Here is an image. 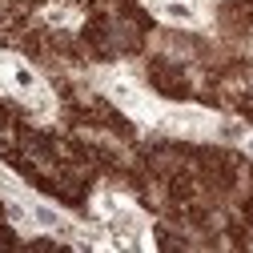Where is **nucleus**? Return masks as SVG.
I'll return each mask as SVG.
<instances>
[{
  "mask_svg": "<svg viewBox=\"0 0 253 253\" xmlns=\"http://www.w3.org/2000/svg\"><path fill=\"white\" fill-rule=\"evenodd\" d=\"M245 149H249V153H253V137H249V141H245Z\"/></svg>",
  "mask_w": 253,
  "mask_h": 253,
  "instance_id": "obj_6",
  "label": "nucleus"
},
{
  "mask_svg": "<svg viewBox=\"0 0 253 253\" xmlns=\"http://www.w3.org/2000/svg\"><path fill=\"white\" fill-rule=\"evenodd\" d=\"M101 88H105L109 97H113L125 113H129L137 125H149V129H157V125H161V117H165V109H169V105L157 101L145 84H137L133 77H125V73H109V77H101Z\"/></svg>",
  "mask_w": 253,
  "mask_h": 253,
  "instance_id": "obj_3",
  "label": "nucleus"
},
{
  "mask_svg": "<svg viewBox=\"0 0 253 253\" xmlns=\"http://www.w3.org/2000/svg\"><path fill=\"white\" fill-rule=\"evenodd\" d=\"M145 4L165 24H181V28H205L209 24V4L205 0H145Z\"/></svg>",
  "mask_w": 253,
  "mask_h": 253,
  "instance_id": "obj_5",
  "label": "nucleus"
},
{
  "mask_svg": "<svg viewBox=\"0 0 253 253\" xmlns=\"http://www.w3.org/2000/svg\"><path fill=\"white\" fill-rule=\"evenodd\" d=\"M217 125H221V121H217L213 113L181 105V109H165V117H161L157 129H161V133H173V137H213Z\"/></svg>",
  "mask_w": 253,
  "mask_h": 253,
  "instance_id": "obj_4",
  "label": "nucleus"
},
{
  "mask_svg": "<svg viewBox=\"0 0 253 253\" xmlns=\"http://www.w3.org/2000/svg\"><path fill=\"white\" fill-rule=\"evenodd\" d=\"M0 92L12 97V101H20V105H28L41 117H52V109H56L52 88L44 84V77L16 52H0Z\"/></svg>",
  "mask_w": 253,
  "mask_h": 253,
  "instance_id": "obj_2",
  "label": "nucleus"
},
{
  "mask_svg": "<svg viewBox=\"0 0 253 253\" xmlns=\"http://www.w3.org/2000/svg\"><path fill=\"white\" fill-rule=\"evenodd\" d=\"M92 209H97V217L105 221L113 245H121V249H149V245H153V237H149V217H145L129 197L101 189L97 201H92Z\"/></svg>",
  "mask_w": 253,
  "mask_h": 253,
  "instance_id": "obj_1",
  "label": "nucleus"
}]
</instances>
